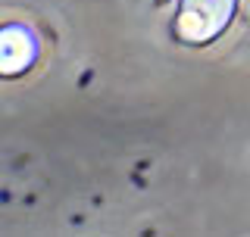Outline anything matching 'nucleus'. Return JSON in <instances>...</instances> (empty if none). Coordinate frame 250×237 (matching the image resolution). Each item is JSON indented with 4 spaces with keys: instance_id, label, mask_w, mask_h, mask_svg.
I'll list each match as a JSON object with an SVG mask.
<instances>
[{
    "instance_id": "f257e3e1",
    "label": "nucleus",
    "mask_w": 250,
    "mask_h": 237,
    "mask_svg": "<svg viewBox=\"0 0 250 237\" xmlns=\"http://www.w3.org/2000/svg\"><path fill=\"white\" fill-rule=\"evenodd\" d=\"M234 10L238 0H182L172 19V35L191 47L213 44L231 25Z\"/></svg>"
},
{
    "instance_id": "f03ea898",
    "label": "nucleus",
    "mask_w": 250,
    "mask_h": 237,
    "mask_svg": "<svg viewBox=\"0 0 250 237\" xmlns=\"http://www.w3.org/2000/svg\"><path fill=\"white\" fill-rule=\"evenodd\" d=\"M38 59V38L25 25H0V78L25 75Z\"/></svg>"
}]
</instances>
